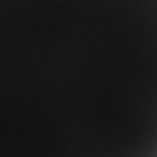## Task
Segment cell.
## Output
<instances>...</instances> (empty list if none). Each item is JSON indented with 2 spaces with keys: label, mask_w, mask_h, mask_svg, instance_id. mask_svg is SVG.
I'll use <instances>...</instances> for the list:
<instances>
[{
  "label": "cell",
  "mask_w": 157,
  "mask_h": 157,
  "mask_svg": "<svg viewBox=\"0 0 157 157\" xmlns=\"http://www.w3.org/2000/svg\"><path fill=\"white\" fill-rule=\"evenodd\" d=\"M0 157H157V0H0Z\"/></svg>",
  "instance_id": "cell-1"
}]
</instances>
